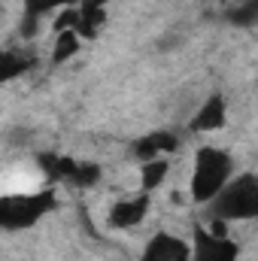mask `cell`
I'll use <instances>...</instances> for the list:
<instances>
[{
	"mask_svg": "<svg viewBox=\"0 0 258 261\" xmlns=\"http://www.w3.org/2000/svg\"><path fill=\"white\" fill-rule=\"evenodd\" d=\"M146 213H149V192L125 197V200L113 203V210H110V228H119V231L137 228L146 219Z\"/></svg>",
	"mask_w": 258,
	"mask_h": 261,
	"instance_id": "5",
	"label": "cell"
},
{
	"mask_svg": "<svg viewBox=\"0 0 258 261\" xmlns=\"http://www.w3.org/2000/svg\"><path fill=\"white\" fill-rule=\"evenodd\" d=\"M176 146H179L176 134H170V130H152V134H146L143 140H137L131 149H134V155H137L140 161H152V158H164V155L173 152Z\"/></svg>",
	"mask_w": 258,
	"mask_h": 261,
	"instance_id": "7",
	"label": "cell"
},
{
	"mask_svg": "<svg viewBox=\"0 0 258 261\" xmlns=\"http://www.w3.org/2000/svg\"><path fill=\"white\" fill-rule=\"evenodd\" d=\"M228 21H234L240 28H252L258 21V3L255 0H240V6L234 12H228Z\"/></svg>",
	"mask_w": 258,
	"mask_h": 261,
	"instance_id": "13",
	"label": "cell"
},
{
	"mask_svg": "<svg viewBox=\"0 0 258 261\" xmlns=\"http://www.w3.org/2000/svg\"><path fill=\"white\" fill-rule=\"evenodd\" d=\"M225 125V97L213 94L210 100H203V107L197 110V116L192 119V130L203 134V130H219Z\"/></svg>",
	"mask_w": 258,
	"mask_h": 261,
	"instance_id": "8",
	"label": "cell"
},
{
	"mask_svg": "<svg viewBox=\"0 0 258 261\" xmlns=\"http://www.w3.org/2000/svg\"><path fill=\"white\" fill-rule=\"evenodd\" d=\"M79 52V34L76 31H61L58 40H55V49H52V61L61 64L67 58H73Z\"/></svg>",
	"mask_w": 258,
	"mask_h": 261,
	"instance_id": "11",
	"label": "cell"
},
{
	"mask_svg": "<svg viewBox=\"0 0 258 261\" xmlns=\"http://www.w3.org/2000/svg\"><path fill=\"white\" fill-rule=\"evenodd\" d=\"M143 261H192V246L173 234H155L143 252Z\"/></svg>",
	"mask_w": 258,
	"mask_h": 261,
	"instance_id": "6",
	"label": "cell"
},
{
	"mask_svg": "<svg viewBox=\"0 0 258 261\" xmlns=\"http://www.w3.org/2000/svg\"><path fill=\"white\" fill-rule=\"evenodd\" d=\"M73 0H24V6H28V15H34V18H40L43 12H49V9H55V6H70Z\"/></svg>",
	"mask_w": 258,
	"mask_h": 261,
	"instance_id": "14",
	"label": "cell"
},
{
	"mask_svg": "<svg viewBox=\"0 0 258 261\" xmlns=\"http://www.w3.org/2000/svg\"><path fill=\"white\" fill-rule=\"evenodd\" d=\"M234 161L225 149L203 146L194 158V176H192V197L197 203H210L222 192V186L231 179Z\"/></svg>",
	"mask_w": 258,
	"mask_h": 261,
	"instance_id": "1",
	"label": "cell"
},
{
	"mask_svg": "<svg viewBox=\"0 0 258 261\" xmlns=\"http://www.w3.org/2000/svg\"><path fill=\"white\" fill-rule=\"evenodd\" d=\"M55 206L52 192H40V195H6L0 197V228L3 231H18L34 225L43 213H49Z\"/></svg>",
	"mask_w": 258,
	"mask_h": 261,
	"instance_id": "3",
	"label": "cell"
},
{
	"mask_svg": "<svg viewBox=\"0 0 258 261\" xmlns=\"http://www.w3.org/2000/svg\"><path fill=\"white\" fill-rule=\"evenodd\" d=\"M167 170H170V164H167L164 158L143 161V192H152V189H158V186L164 182Z\"/></svg>",
	"mask_w": 258,
	"mask_h": 261,
	"instance_id": "10",
	"label": "cell"
},
{
	"mask_svg": "<svg viewBox=\"0 0 258 261\" xmlns=\"http://www.w3.org/2000/svg\"><path fill=\"white\" fill-rule=\"evenodd\" d=\"M100 179V167L97 164H88V161H76V167H73V173H70V179L67 182H73V186H94Z\"/></svg>",
	"mask_w": 258,
	"mask_h": 261,
	"instance_id": "12",
	"label": "cell"
},
{
	"mask_svg": "<svg viewBox=\"0 0 258 261\" xmlns=\"http://www.w3.org/2000/svg\"><path fill=\"white\" fill-rule=\"evenodd\" d=\"M31 64H34V61H31V55H15V52L0 49V82H9V79H15V76L28 73Z\"/></svg>",
	"mask_w": 258,
	"mask_h": 261,
	"instance_id": "9",
	"label": "cell"
},
{
	"mask_svg": "<svg viewBox=\"0 0 258 261\" xmlns=\"http://www.w3.org/2000/svg\"><path fill=\"white\" fill-rule=\"evenodd\" d=\"M76 24H79V9H61V15L55 18V34H61V31H76Z\"/></svg>",
	"mask_w": 258,
	"mask_h": 261,
	"instance_id": "15",
	"label": "cell"
},
{
	"mask_svg": "<svg viewBox=\"0 0 258 261\" xmlns=\"http://www.w3.org/2000/svg\"><path fill=\"white\" fill-rule=\"evenodd\" d=\"M237 243L228 237H213L203 225L194 228L192 261H237Z\"/></svg>",
	"mask_w": 258,
	"mask_h": 261,
	"instance_id": "4",
	"label": "cell"
},
{
	"mask_svg": "<svg viewBox=\"0 0 258 261\" xmlns=\"http://www.w3.org/2000/svg\"><path fill=\"white\" fill-rule=\"evenodd\" d=\"M216 219L222 222H243L258 216V179L255 173H243L237 179H228L222 192L210 200Z\"/></svg>",
	"mask_w": 258,
	"mask_h": 261,
	"instance_id": "2",
	"label": "cell"
}]
</instances>
